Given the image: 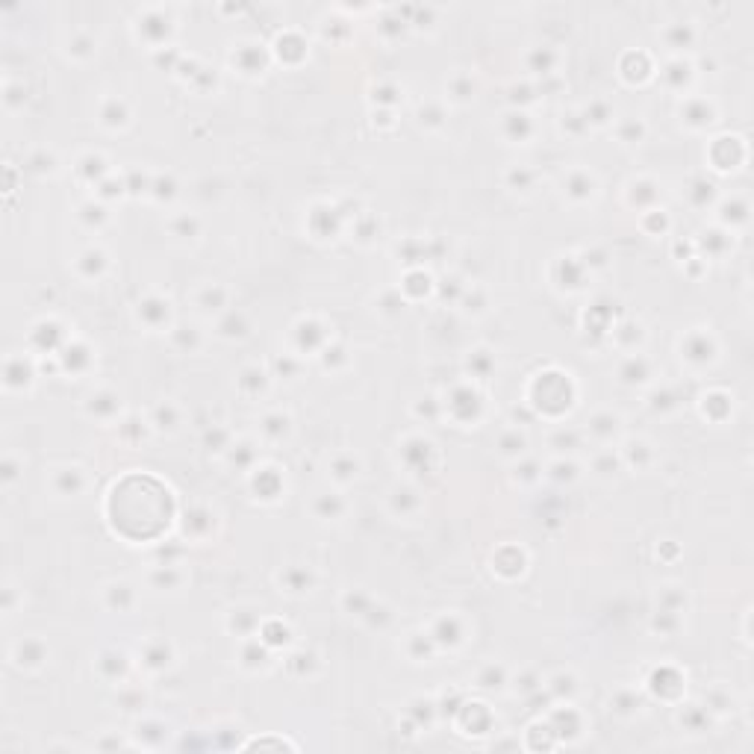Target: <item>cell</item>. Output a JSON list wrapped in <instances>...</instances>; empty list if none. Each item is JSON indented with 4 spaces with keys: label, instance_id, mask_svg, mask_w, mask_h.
<instances>
[{
    "label": "cell",
    "instance_id": "2e32d148",
    "mask_svg": "<svg viewBox=\"0 0 754 754\" xmlns=\"http://www.w3.org/2000/svg\"><path fill=\"white\" fill-rule=\"evenodd\" d=\"M24 100H27V89H24V83L6 80V83H3V107H6L9 112H18L21 107H24Z\"/></svg>",
    "mask_w": 754,
    "mask_h": 754
},
{
    "label": "cell",
    "instance_id": "ac0fdd59",
    "mask_svg": "<svg viewBox=\"0 0 754 754\" xmlns=\"http://www.w3.org/2000/svg\"><path fill=\"white\" fill-rule=\"evenodd\" d=\"M448 91H451V98L460 100V103L471 100V91H475V86H471V77L460 71V74H454L451 83H448Z\"/></svg>",
    "mask_w": 754,
    "mask_h": 754
},
{
    "label": "cell",
    "instance_id": "4dcf8cb0",
    "mask_svg": "<svg viewBox=\"0 0 754 754\" xmlns=\"http://www.w3.org/2000/svg\"><path fill=\"white\" fill-rule=\"evenodd\" d=\"M333 468H336L333 471V477L342 480V484H348V480L357 477V460H351V463H336Z\"/></svg>",
    "mask_w": 754,
    "mask_h": 754
},
{
    "label": "cell",
    "instance_id": "603a6c76",
    "mask_svg": "<svg viewBox=\"0 0 754 754\" xmlns=\"http://www.w3.org/2000/svg\"><path fill=\"white\" fill-rule=\"evenodd\" d=\"M342 510H345V504L339 501V495H321L316 501V513L321 519H339Z\"/></svg>",
    "mask_w": 754,
    "mask_h": 754
},
{
    "label": "cell",
    "instance_id": "5b68a950",
    "mask_svg": "<svg viewBox=\"0 0 754 754\" xmlns=\"http://www.w3.org/2000/svg\"><path fill=\"white\" fill-rule=\"evenodd\" d=\"M233 62L239 65V71H245V74H257V71H263L266 68L263 45H257V41H242V45L233 50Z\"/></svg>",
    "mask_w": 754,
    "mask_h": 754
},
{
    "label": "cell",
    "instance_id": "6da1fadb",
    "mask_svg": "<svg viewBox=\"0 0 754 754\" xmlns=\"http://www.w3.org/2000/svg\"><path fill=\"white\" fill-rule=\"evenodd\" d=\"M47 657H50V648L39 636H24V640L12 643V648H9V663L15 669H27V672L41 669L47 663Z\"/></svg>",
    "mask_w": 754,
    "mask_h": 754
},
{
    "label": "cell",
    "instance_id": "9c48e42d",
    "mask_svg": "<svg viewBox=\"0 0 754 754\" xmlns=\"http://www.w3.org/2000/svg\"><path fill=\"white\" fill-rule=\"evenodd\" d=\"M280 586L286 592H292V595H301V592H310L312 578H310L307 569H295V566H289L286 572H280Z\"/></svg>",
    "mask_w": 754,
    "mask_h": 754
},
{
    "label": "cell",
    "instance_id": "277c9868",
    "mask_svg": "<svg viewBox=\"0 0 754 754\" xmlns=\"http://www.w3.org/2000/svg\"><path fill=\"white\" fill-rule=\"evenodd\" d=\"M171 24L174 21L165 9H148V12L139 15V36H144V41L151 45V39H153L151 33H156V45H160V41L171 33Z\"/></svg>",
    "mask_w": 754,
    "mask_h": 754
},
{
    "label": "cell",
    "instance_id": "484cf974",
    "mask_svg": "<svg viewBox=\"0 0 754 754\" xmlns=\"http://www.w3.org/2000/svg\"><path fill=\"white\" fill-rule=\"evenodd\" d=\"M197 307L206 310V312H218V310L224 307V289H218V286L206 289V295L197 298Z\"/></svg>",
    "mask_w": 754,
    "mask_h": 754
},
{
    "label": "cell",
    "instance_id": "5bb4252c",
    "mask_svg": "<svg viewBox=\"0 0 754 754\" xmlns=\"http://www.w3.org/2000/svg\"><path fill=\"white\" fill-rule=\"evenodd\" d=\"M127 118H130V112H127V107H124L121 100H107V103H103L100 121L107 124V127H124Z\"/></svg>",
    "mask_w": 754,
    "mask_h": 754
},
{
    "label": "cell",
    "instance_id": "7402d4cb",
    "mask_svg": "<svg viewBox=\"0 0 754 754\" xmlns=\"http://www.w3.org/2000/svg\"><path fill=\"white\" fill-rule=\"evenodd\" d=\"M619 374H622L625 383H643L645 377H648V374H645V360H643V357H631V360L622 365Z\"/></svg>",
    "mask_w": 754,
    "mask_h": 754
},
{
    "label": "cell",
    "instance_id": "7a4b0ae2",
    "mask_svg": "<svg viewBox=\"0 0 754 754\" xmlns=\"http://www.w3.org/2000/svg\"><path fill=\"white\" fill-rule=\"evenodd\" d=\"M47 484L59 498L80 495V492L86 489V471H83L80 466H56V468H50Z\"/></svg>",
    "mask_w": 754,
    "mask_h": 754
},
{
    "label": "cell",
    "instance_id": "7c38bea8",
    "mask_svg": "<svg viewBox=\"0 0 754 754\" xmlns=\"http://www.w3.org/2000/svg\"><path fill=\"white\" fill-rule=\"evenodd\" d=\"M528 65H530L533 74H551L554 65H557V54H554V47H548V45H539V47H533V50H530Z\"/></svg>",
    "mask_w": 754,
    "mask_h": 754
},
{
    "label": "cell",
    "instance_id": "3957f363",
    "mask_svg": "<svg viewBox=\"0 0 754 754\" xmlns=\"http://www.w3.org/2000/svg\"><path fill=\"white\" fill-rule=\"evenodd\" d=\"M33 363H30L24 354H9L3 363V386L9 392H24L30 383H33Z\"/></svg>",
    "mask_w": 754,
    "mask_h": 754
},
{
    "label": "cell",
    "instance_id": "836d02e7",
    "mask_svg": "<svg viewBox=\"0 0 754 754\" xmlns=\"http://www.w3.org/2000/svg\"><path fill=\"white\" fill-rule=\"evenodd\" d=\"M554 471H563V463L554 466ZM566 471H569V475H566V477L572 480V477H574V466H572V463H566ZM554 477H563V475H554Z\"/></svg>",
    "mask_w": 754,
    "mask_h": 754
},
{
    "label": "cell",
    "instance_id": "d4e9b609",
    "mask_svg": "<svg viewBox=\"0 0 754 754\" xmlns=\"http://www.w3.org/2000/svg\"><path fill=\"white\" fill-rule=\"evenodd\" d=\"M180 581H183V574H180V572H177V569H174V566H171V563H165V566H162V569H160V572H153V583H156V586H160V590H162V586H169V590H174V586H177V583H180Z\"/></svg>",
    "mask_w": 754,
    "mask_h": 754
},
{
    "label": "cell",
    "instance_id": "4316f807",
    "mask_svg": "<svg viewBox=\"0 0 754 754\" xmlns=\"http://www.w3.org/2000/svg\"><path fill=\"white\" fill-rule=\"evenodd\" d=\"M197 218H177V222H171V230H174V236H180V239H192V236H197Z\"/></svg>",
    "mask_w": 754,
    "mask_h": 754
},
{
    "label": "cell",
    "instance_id": "83f0119b",
    "mask_svg": "<svg viewBox=\"0 0 754 754\" xmlns=\"http://www.w3.org/2000/svg\"><path fill=\"white\" fill-rule=\"evenodd\" d=\"M666 39H669V45H672V47H684V45H689V39H693V33H689V27H684V24H675V27L666 33Z\"/></svg>",
    "mask_w": 754,
    "mask_h": 754
},
{
    "label": "cell",
    "instance_id": "ffe728a7",
    "mask_svg": "<svg viewBox=\"0 0 754 754\" xmlns=\"http://www.w3.org/2000/svg\"><path fill=\"white\" fill-rule=\"evenodd\" d=\"M27 171H33V174H54L56 171V160H54V153H47V151H36L33 156L27 160Z\"/></svg>",
    "mask_w": 754,
    "mask_h": 754
},
{
    "label": "cell",
    "instance_id": "ba28073f",
    "mask_svg": "<svg viewBox=\"0 0 754 754\" xmlns=\"http://www.w3.org/2000/svg\"><path fill=\"white\" fill-rule=\"evenodd\" d=\"M133 601H136V592H133V586L127 581H115V583L107 586V604L115 607L118 613L130 610Z\"/></svg>",
    "mask_w": 754,
    "mask_h": 754
},
{
    "label": "cell",
    "instance_id": "44dd1931",
    "mask_svg": "<svg viewBox=\"0 0 754 754\" xmlns=\"http://www.w3.org/2000/svg\"><path fill=\"white\" fill-rule=\"evenodd\" d=\"M263 431L271 436V439H280V436H286L289 433V416H283V413H271L263 418Z\"/></svg>",
    "mask_w": 754,
    "mask_h": 754
},
{
    "label": "cell",
    "instance_id": "1f68e13d",
    "mask_svg": "<svg viewBox=\"0 0 754 754\" xmlns=\"http://www.w3.org/2000/svg\"><path fill=\"white\" fill-rule=\"evenodd\" d=\"M477 680H480V687H489V689H492V687H498V680H501V672H498V669H495V666H489V669H486V672H484V675H480Z\"/></svg>",
    "mask_w": 754,
    "mask_h": 754
},
{
    "label": "cell",
    "instance_id": "4fadbf2b",
    "mask_svg": "<svg viewBox=\"0 0 754 754\" xmlns=\"http://www.w3.org/2000/svg\"><path fill=\"white\" fill-rule=\"evenodd\" d=\"M65 54L71 59H80V62L94 56V39L89 33H74V36L68 39V45H65Z\"/></svg>",
    "mask_w": 754,
    "mask_h": 754
},
{
    "label": "cell",
    "instance_id": "30bf717a",
    "mask_svg": "<svg viewBox=\"0 0 754 754\" xmlns=\"http://www.w3.org/2000/svg\"><path fill=\"white\" fill-rule=\"evenodd\" d=\"M139 319L148 324V327H160V324L169 319V301L148 298L144 303H139Z\"/></svg>",
    "mask_w": 754,
    "mask_h": 754
},
{
    "label": "cell",
    "instance_id": "8992f818",
    "mask_svg": "<svg viewBox=\"0 0 754 754\" xmlns=\"http://www.w3.org/2000/svg\"><path fill=\"white\" fill-rule=\"evenodd\" d=\"M62 336V330H59V324L56 321H50V319H45V321H39L36 327H33V333H30V342H33V348L36 351H41V354H50L56 348V339Z\"/></svg>",
    "mask_w": 754,
    "mask_h": 754
},
{
    "label": "cell",
    "instance_id": "8fae6325",
    "mask_svg": "<svg viewBox=\"0 0 754 754\" xmlns=\"http://www.w3.org/2000/svg\"><path fill=\"white\" fill-rule=\"evenodd\" d=\"M107 268V254H103V250H98V248H89L86 254H80V259H77V271L86 280H91V277H100V271Z\"/></svg>",
    "mask_w": 754,
    "mask_h": 754
},
{
    "label": "cell",
    "instance_id": "d6986e66",
    "mask_svg": "<svg viewBox=\"0 0 754 754\" xmlns=\"http://www.w3.org/2000/svg\"><path fill=\"white\" fill-rule=\"evenodd\" d=\"M521 448H525V436H521L519 431L501 433V439H498V451L504 454V457H519Z\"/></svg>",
    "mask_w": 754,
    "mask_h": 754
},
{
    "label": "cell",
    "instance_id": "d6a6232c",
    "mask_svg": "<svg viewBox=\"0 0 754 754\" xmlns=\"http://www.w3.org/2000/svg\"><path fill=\"white\" fill-rule=\"evenodd\" d=\"M12 610H15V586H6L3 590V613L12 616Z\"/></svg>",
    "mask_w": 754,
    "mask_h": 754
},
{
    "label": "cell",
    "instance_id": "f546056e",
    "mask_svg": "<svg viewBox=\"0 0 754 754\" xmlns=\"http://www.w3.org/2000/svg\"><path fill=\"white\" fill-rule=\"evenodd\" d=\"M586 186L592 188V177H586V174H574L572 180H569V195H581V197L592 195V192H586Z\"/></svg>",
    "mask_w": 754,
    "mask_h": 754
},
{
    "label": "cell",
    "instance_id": "9a60e30c",
    "mask_svg": "<svg viewBox=\"0 0 754 754\" xmlns=\"http://www.w3.org/2000/svg\"><path fill=\"white\" fill-rule=\"evenodd\" d=\"M21 471H24V463L15 454H6L3 463H0V484H3V489H15V484L21 480Z\"/></svg>",
    "mask_w": 754,
    "mask_h": 754
},
{
    "label": "cell",
    "instance_id": "52a82bcc",
    "mask_svg": "<svg viewBox=\"0 0 754 754\" xmlns=\"http://www.w3.org/2000/svg\"><path fill=\"white\" fill-rule=\"evenodd\" d=\"M118 395L115 392H94L89 395V401H86V413L94 416V418H112L115 413H118Z\"/></svg>",
    "mask_w": 754,
    "mask_h": 754
},
{
    "label": "cell",
    "instance_id": "f1b7e54d",
    "mask_svg": "<svg viewBox=\"0 0 754 754\" xmlns=\"http://www.w3.org/2000/svg\"><path fill=\"white\" fill-rule=\"evenodd\" d=\"M144 660H148L151 666H156V669H162V666H169V645H160V651H153V645H148L144 648Z\"/></svg>",
    "mask_w": 754,
    "mask_h": 754
},
{
    "label": "cell",
    "instance_id": "cb8c5ba5",
    "mask_svg": "<svg viewBox=\"0 0 754 754\" xmlns=\"http://www.w3.org/2000/svg\"><path fill=\"white\" fill-rule=\"evenodd\" d=\"M177 413H174V407L171 404H162V407H156V413H153V424L160 427V431H177Z\"/></svg>",
    "mask_w": 754,
    "mask_h": 754
},
{
    "label": "cell",
    "instance_id": "e0dca14e",
    "mask_svg": "<svg viewBox=\"0 0 754 754\" xmlns=\"http://www.w3.org/2000/svg\"><path fill=\"white\" fill-rule=\"evenodd\" d=\"M616 427H619V418L610 413H599V416H592V422H590V433L599 439H607L616 433Z\"/></svg>",
    "mask_w": 754,
    "mask_h": 754
}]
</instances>
